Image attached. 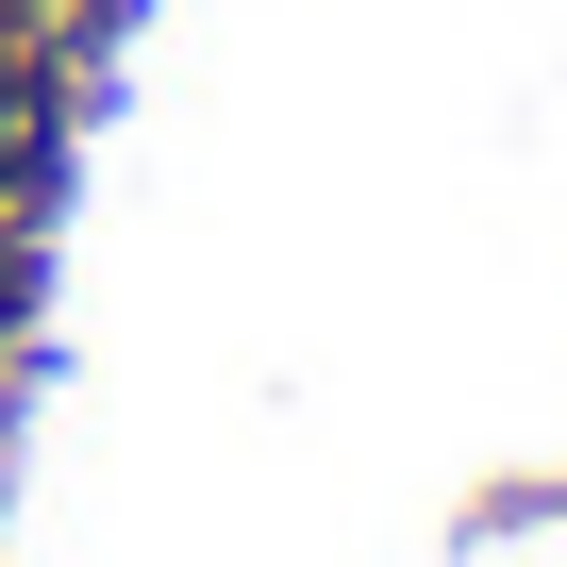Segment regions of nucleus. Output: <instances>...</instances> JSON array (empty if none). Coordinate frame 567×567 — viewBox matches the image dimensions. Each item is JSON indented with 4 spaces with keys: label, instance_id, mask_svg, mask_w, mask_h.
Returning <instances> with one entry per match:
<instances>
[{
    "label": "nucleus",
    "instance_id": "f257e3e1",
    "mask_svg": "<svg viewBox=\"0 0 567 567\" xmlns=\"http://www.w3.org/2000/svg\"><path fill=\"white\" fill-rule=\"evenodd\" d=\"M101 18H117V0H68V34H101Z\"/></svg>",
    "mask_w": 567,
    "mask_h": 567
}]
</instances>
